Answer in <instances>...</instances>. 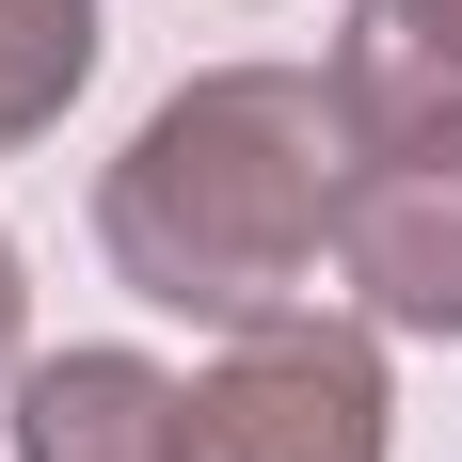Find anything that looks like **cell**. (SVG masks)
<instances>
[{
  "label": "cell",
  "mask_w": 462,
  "mask_h": 462,
  "mask_svg": "<svg viewBox=\"0 0 462 462\" xmlns=\"http://www.w3.org/2000/svg\"><path fill=\"white\" fill-rule=\"evenodd\" d=\"M351 208V80L319 64H208L128 128V160L96 176V255L176 303L208 335L303 319Z\"/></svg>",
  "instance_id": "obj_1"
},
{
  "label": "cell",
  "mask_w": 462,
  "mask_h": 462,
  "mask_svg": "<svg viewBox=\"0 0 462 462\" xmlns=\"http://www.w3.org/2000/svg\"><path fill=\"white\" fill-rule=\"evenodd\" d=\"M191 462H383V351L367 319H255L191 383Z\"/></svg>",
  "instance_id": "obj_2"
},
{
  "label": "cell",
  "mask_w": 462,
  "mask_h": 462,
  "mask_svg": "<svg viewBox=\"0 0 462 462\" xmlns=\"http://www.w3.org/2000/svg\"><path fill=\"white\" fill-rule=\"evenodd\" d=\"M335 272L367 287L383 335H462V112H351Z\"/></svg>",
  "instance_id": "obj_3"
},
{
  "label": "cell",
  "mask_w": 462,
  "mask_h": 462,
  "mask_svg": "<svg viewBox=\"0 0 462 462\" xmlns=\"http://www.w3.org/2000/svg\"><path fill=\"white\" fill-rule=\"evenodd\" d=\"M16 462H191V383L143 351H48L16 367Z\"/></svg>",
  "instance_id": "obj_4"
},
{
  "label": "cell",
  "mask_w": 462,
  "mask_h": 462,
  "mask_svg": "<svg viewBox=\"0 0 462 462\" xmlns=\"http://www.w3.org/2000/svg\"><path fill=\"white\" fill-rule=\"evenodd\" d=\"M351 112H462V0H351V48H335Z\"/></svg>",
  "instance_id": "obj_5"
},
{
  "label": "cell",
  "mask_w": 462,
  "mask_h": 462,
  "mask_svg": "<svg viewBox=\"0 0 462 462\" xmlns=\"http://www.w3.org/2000/svg\"><path fill=\"white\" fill-rule=\"evenodd\" d=\"M80 80H96V0H0V160L64 128Z\"/></svg>",
  "instance_id": "obj_6"
},
{
  "label": "cell",
  "mask_w": 462,
  "mask_h": 462,
  "mask_svg": "<svg viewBox=\"0 0 462 462\" xmlns=\"http://www.w3.org/2000/svg\"><path fill=\"white\" fill-rule=\"evenodd\" d=\"M16 303H32V287H16V255H0V383H16Z\"/></svg>",
  "instance_id": "obj_7"
}]
</instances>
